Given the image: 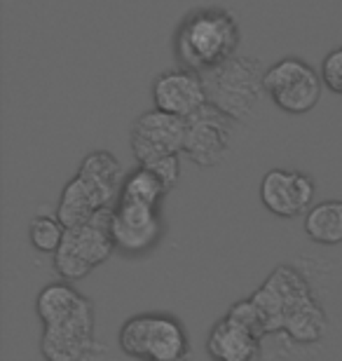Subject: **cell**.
I'll list each match as a JSON object with an SVG mask.
<instances>
[{"instance_id":"1","label":"cell","mask_w":342,"mask_h":361,"mask_svg":"<svg viewBox=\"0 0 342 361\" xmlns=\"http://www.w3.org/2000/svg\"><path fill=\"white\" fill-rule=\"evenodd\" d=\"M35 312L42 322L40 352L45 361H97L101 357L104 348L97 341L94 302L68 281L42 286Z\"/></svg>"},{"instance_id":"2","label":"cell","mask_w":342,"mask_h":361,"mask_svg":"<svg viewBox=\"0 0 342 361\" xmlns=\"http://www.w3.org/2000/svg\"><path fill=\"white\" fill-rule=\"evenodd\" d=\"M263 314L267 336L281 334L291 343L312 348L326 338L329 314L314 298L310 281L293 265H279L251 293Z\"/></svg>"},{"instance_id":"3","label":"cell","mask_w":342,"mask_h":361,"mask_svg":"<svg viewBox=\"0 0 342 361\" xmlns=\"http://www.w3.org/2000/svg\"><path fill=\"white\" fill-rule=\"evenodd\" d=\"M242 28L225 7H197L188 12L173 33V54L183 68L209 73L239 54Z\"/></svg>"},{"instance_id":"4","label":"cell","mask_w":342,"mask_h":361,"mask_svg":"<svg viewBox=\"0 0 342 361\" xmlns=\"http://www.w3.org/2000/svg\"><path fill=\"white\" fill-rule=\"evenodd\" d=\"M120 350L136 361H190V338L178 317L138 312L120 326Z\"/></svg>"},{"instance_id":"5","label":"cell","mask_w":342,"mask_h":361,"mask_svg":"<svg viewBox=\"0 0 342 361\" xmlns=\"http://www.w3.org/2000/svg\"><path fill=\"white\" fill-rule=\"evenodd\" d=\"M202 75H204L209 104L230 115L235 122L251 118L260 97L265 94V71L256 56L237 54L228 63Z\"/></svg>"},{"instance_id":"6","label":"cell","mask_w":342,"mask_h":361,"mask_svg":"<svg viewBox=\"0 0 342 361\" xmlns=\"http://www.w3.org/2000/svg\"><path fill=\"white\" fill-rule=\"evenodd\" d=\"M113 207L104 209L92 221L68 228L59 251L54 254V270L63 281H80L113 256L115 242L111 233Z\"/></svg>"},{"instance_id":"7","label":"cell","mask_w":342,"mask_h":361,"mask_svg":"<svg viewBox=\"0 0 342 361\" xmlns=\"http://www.w3.org/2000/svg\"><path fill=\"white\" fill-rule=\"evenodd\" d=\"M265 94L283 113L305 115L314 111L324 94L322 73L300 56H286L265 68Z\"/></svg>"},{"instance_id":"8","label":"cell","mask_w":342,"mask_h":361,"mask_svg":"<svg viewBox=\"0 0 342 361\" xmlns=\"http://www.w3.org/2000/svg\"><path fill=\"white\" fill-rule=\"evenodd\" d=\"M235 125L237 122L216 106H202L185 120L183 155L197 167H218L230 153Z\"/></svg>"},{"instance_id":"9","label":"cell","mask_w":342,"mask_h":361,"mask_svg":"<svg viewBox=\"0 0 342 361\" xmlns=\"http://www.w3.org/2000/svg\"><path fill=\"white\" fill-rule=\"evenodd\" d=\"M129 143L138 164H150L166 155H181L185 143V120L157 108L145 111L132 125Z\"/></svg>"},{"instance_id":"10","label":"cell","mask_w":342,"mask_h":361,"mask_svg":"<svg viewBox=\"0 0 342 361\" xmlns=\"http://www.w3.org/2000/svg\"><path fill=\"white\" fill-rule=\"evenodd\" d=\"M164 230L162 216L157 207L136 204V202L118 200L113 207L111 233L115 251L125 256H143L155 249Z\"/></svg>"},{"instance_id":"11","label":"cell","mask_w":342,"mask_h":361,"mask_svg":"<svg viewBox=\"0 0 342 361\" xmlns=\"http://www.w3.org/2000/svg\"><path fill=\"white\" fill-rule=\"evenodd\" d=\"M314 178L298 169H270L260 180V202L276 219H298L314 207Z\"/></svg>"},{"instance_id":"12","label":"cell","mask_w":342,"mask_h":361,"mask_svg":"<svg viewBox=\"0 0 342 361\" xmlns=\"http://www.w3.org/2000/svg\"><path fill=\"white\" fill-rule=\"evenodd\" d=\"M152 106L162 113L188 120L209 104L204 75L190 68H166L152 80Z\"/></svg>"},{"instance_id":"13","label":"cell","mask_w":342,"mask_h":361,"mask_svg":"<svg viewBox=\"0 0 342 361\" xmlns=\"http://www.w3.org/2000/svg\"><path fill=\"white\" fill-rule=\"evenodd\" d=\"M115 202H118V197L113 192L104 190L94 180L75 171V176L63 185L59 204H56V216L66 228H75L92 221L104 209L115 207Z\"/></svg>"},{"instance_id":"14","label":"cell","mask_w":342,"mask_h":361,"mask_svg":"<svg viewBox=\"0 0 342 361\" xmlns=\"http://www.w3.org/2000/svg\"><path fill=\"white\" fill-rule=\"evenodd\" d=\"M207 352L211 361H263V338L223 317L209 331Z\"/></svg>"},{"instance_id":"15","label":"cell","mask_w":342,"mask_h":361,"mask_svg":"<svg viewBox=\"0 0 342 361\" xmlns=\"http://www.w3.org/2000/svg\"><path fill=\"white\" fill-rule=\"evenodd\" d=\"M305 235L314 244L336 247L342 244V200H324L305 214Z\"/></svg>"},{"instance_id":"16","label":"cell","mask_w":342,"mask_h":361,"mask_svg":"<svg viewBox=\"0 0 342 361\" xmlns=\"http://www.w3.org/2000/svg\"><path fill=\"white\" fill-rule=\"evenodd\" d=\"M166 195H169V190H166V185L162 183V178H159L150 167L138 164V167L134 171H129L125 180H122L118 200L136 202V204L159 209V204H162V200Z\"/></svg>"},{"instance_id":"17","label":"cell","mask_w":342,"mask_h":361,"mask_svg":"<svg viewBox=\"0 0 342 361\" xmlns=\"http://www.w3.org/2000/svg\"><path fill=\"white\" fill-rule=\"evenodd\" d=\"M78 174L87 176L97 185L104 188V190L113 192L115 197H120L125 171H122V164L118 157L113 153H108V150H94V153L85 155L78 167Z\"/></svg>"},{"instance_id":"18","label":"cell","mask_w":342,"mask_h":361,"mask_svg":"<svg viewBox=\"0 0 342 361\" xmlns=\"http://www.w3.org/2000/svg\"><path fill=\"white\" fill-rule=\"evenodd\" d=\"M66 226L61 223V219L56 214H38L28 226V242L35 251L40 254L54 256L59 247L63 244L66 237Z\"/></svg>"},{"instance_id":"19","label":"cell","mask_w":342,"mask_h":361,"mask_svg":"<svg viewBox=\"0 0 342 361\" xmlns=\"http://www.w3.org/2000/svg\"><path fill=\"white\" fill-rule=\"evenodd\" d=\"M232 322L242 324V326L251 329L253 334H258L260 338H265V322H263V314H260L258 305L253 302V298H244V300H237L235 305L228 310V314Z\"/></svg>"},{"instance_id":"20","label":"cell","mask_w":342,"mask_h":361,"mask_svg":"<svg viewBox=\"0 0 342 361\" xmlns=\"http://www.w3.org/2000/svg\"><path fill=\"white\" fill-rule=\"evenodd\" d=\"M319 73H322L326 87L333 94H340L342 97V47H333L331 52L324 56Z\"/></svg>"},{"instance_id":"21","label":"cell","mask_w":342,"mask_h":361,"mask_svg":"<svg viewBox=\"0 0 342 361\" xmlns=\"http://www.w3.org/2000/svg\"><path fill=\"white\" fill-rule=\"evenodd\" d=\"M143 167H150L155 174L162 178V183L166 185V190H173L181 180V155H166V157H159V160L150 162V164H143Z\"/></svg>"}]
</instances>
